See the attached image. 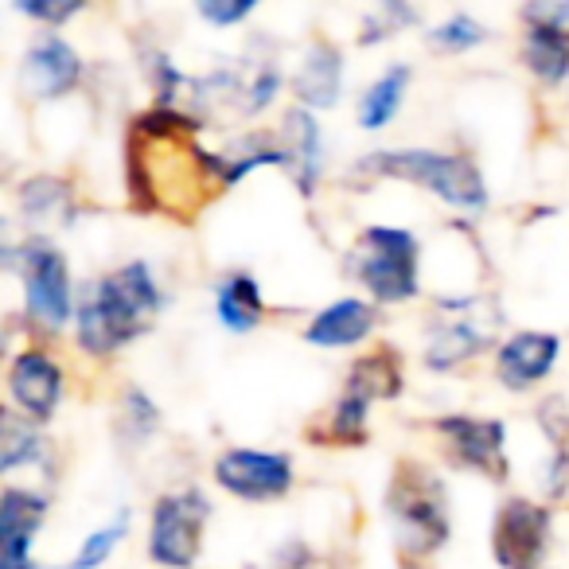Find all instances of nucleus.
Segmentation results:
<instances>
[{
	"instance_id": "1",
	"label": "nucleus",
	"mask_w": 569,
	"mask_h": 569,
	"mask_svg": "<svg viewBox=\"0 0 569 569\" xmlns=\"http://www.w3.org/2000/svg\"><path fill=\"white\" fill-rule=\"evenodd\" d=\"M160 305H164V297H160L152 269L144 261L121 266L118 273L90 284L87 297L74 309L79 343L87 351H94V356H110V351L133 343L141 332H149Z\"/></svg>"
},
{
	"instance_id": "2",
	"label": "nucleus",
	"mask_w": 569,
	"mask_h": 569,
	"mask_svg": "<svg viewBox=\"0 0 569 569\" xmlns=\"http://www.w3.org/2000/svg\"><path fill=\"white\" fill-rule=\"evenodd\" d=\"M363 168L379 176H398V180H413L426 191L441 196L445 203L460 207V211H480L488 203V188H483L480 168L468 157H452V152L433 149H398V152H371Z\"/></svg>"
},
{
	"instance_id": "3",
	"label": "nucleus",
	"mask_w": 569,
	"mask_h": 569,
	"mask_svg": "<svg viewBox=\"0 0 569 569\" xmlns=\"http://www.w3.org/2000/svg\"><path fill=\"white\" fill-rule=\"evenodd\" d=\"M390 515H395L398 542L406 553L421 558L445 546L449 538V515H445V491L441 480L429 476L421 465H402L390 488Z\"/></svg>"
},
{
	"instance_id": "4",
	"label": "nucleus",
	"mask_w": 569,
	"mask_h": 569,
	"mask_svg": "<svg viewBox=\"0 0 569 569\" xmlns=\"http://www.w3.org/2000/svg\"><path fill=\"white\" fill-rule=\"evenodd\" d=\"M356 273L379 301L418 297V238L398 227H371L356 250Z\"/></svg>"
},
{
	"instance_id": "5",
	"label": "nucleus",
	"mask_w": 569,
	"mask_h": 569,
	"mask_svg": "<svg viewBox=\"0 0 569 569\" xmlns=\"http://www.w3.org/2000/svg\"><path fill=\"white\" fill-rule=\"evenodd\" d=\"M207 515H211V503L199 491L160 496L149 522V558L164 569H191L199 558V542H203Z\"/></svg>"
},
{
	"instance_id": "6",
	"label": "nucleus",
	"mask_w": 569,
	"mask_h": 569,
	"mask_svg": "<svg viewBox=\"0 0 569 569\" xmlns=\"http://www.w3.org/2000/svg\"><path fill=\"white\" fill-rule=\"evenodd\" d=\"M20 273H24V293H28V312L36 320H43L48 328H63L71 320V269L67 258L43 238L20 250Z\"/></svg>"
},
{
	"instance_id": "7",
	"label": "nucleus",
	"mask_w": 569,
	"mask_h": 569,
	"mask_svg": "<svg viewBox=\"0 0 569 569\" xmlns=\"http://www.w3.org/2000/svg\"><path fill=\"white\" fill-rule=\"evenodd\" d=\"M214 480L230 496L250 499V503H269L293 488V460L284 452L261 449H230L214 460Z\"/></svg>"
},
{
	"instance_id": "8",
	"label": "nucleus",
	"mask_w": 569,
	"mask_h": 569,
	"mask_svg": "<svg viewBox=\"0 0 569 569\" xmlns=\"http://www.w3.org/2000/svg\"><path fill=\"white\" fill-rule=\"evenodd\" d=\"M550 542V515L546 507L515 496L496 511L491 527V550L503 569H535Z\"/></svg>"
},
{
	"instance_id": "9",
	"label": "nucleus",
	"mask_w": 569,
	"mask_h": 569,
	"mask_svg": "<svg viewBox=\"0 0 569 569\" xmlns=\"http://www.w3.org/2000/svg\"><path fill=\"white\" fill-rule=\"evenodd\" d=\"M9 395L12 402L20 406L28 421H43L56 413L59 395H63V371L51 356L43 351H20L12 359V371H9Z\"/></svg>"
},
{
	"instance_id": "10",
	"label": "nucleus",
	"mask_w": 569,
	"mask_h": 569,
	"mask_svg": "<svg viewBox=\"0 0 569 569\" xmlns=\"http://www.w3.org/2000/svg\"><path fill=\"white\" fill-rule=\"evenodd\" d=\"M43 511H48V503L32 491H4V499H0V569H36L32 542Z\"/></svg>"
},
{
	"instance_id": "11",
	"label": "nucleus",
	"mask_w": 569,
	"mask_h": 569,
	"mask_svg": "<svg viewBox=\"0 0 569 569\" xmlns=\"http://www.w3.org/2000/svg\"><path fill=\"white\" fill-rule=\"evenodd\" d=\"M437 429L445 433L449 449L457 452L460 465H472L476 472H488V476H503L507 460H503V421H483V418H441Z\"/></svg>"
},
{
	"instance_id": "12",
	"label": "nucleus",
	"mask_w": 569,
	"mask_h": 569,
	"mask_svg": "<svg viewBox=\"0 0 569 569\" xmlns=\"http://www.w3.org/2000/svg\"><path fill=\"white\" fill-rule=\"evenodd\" d=\"M558 336L550 332H519L499 348L496 375L503 387L511 390H530L550 375L553 359H558Z\"/></svg>"
},
{
	"instance_id": "13",
	"label": "nucleus",
	"mask_w": 569,
	"mask_h": 569,
	"mask_svg": "<svg viewBox=\"0 0 569 569\" xmlns=\"http://www.w3.org/2000/svg\"><path fill=\"white\" fill-rule=\"evenodd\" d=\"M82 79V63L74 56V48L59 36H48L40 40L32 51H28L24 63V87L32 90L36 98H63L79 87Z\"/></svg>"
},
{
	"instance_id": "14",
	"label": "nucleus",
	"mask_w": 569,
	"mask_h": 569,
	"mask_svg": "<svg viewBox=\"0 0 569 569\" xmlns=\"http://www.w3.org/2000/svg\"><path fill=\"white\" fill-rule=\"evenodd\" d=\"M375 328V309L367 301H336L325 312H317L309 328H305V340L317 343V348H351V343L367 340Z\"/></svg>"
},
{
	"instance_id": "15",
	"label": "nucleus",
	"mask_w": 569,
	"mask_h": 569,
	"mask_svg": "<svg viewBox=\"0 0 569 569\" xmlns=\"http://www.w3.org/2000/svg\"><path fill=\"white\" fill-rule=\"evenodd\" d=\"M340 82H343V56L332 43H312V51L305 56V67L297 74V98H301L305 110H328L340 98Z\"/></svg>"
},
{
	"instance_id": "16",
	"label": "nucleus",
	"mask_w": 569,
	"mask_h": 569,
	"mask_svg": "<svg viewBox=\"0 0 569 569\" xmlns=\"http://www.w3.org/2000/svg\"><path fill=\"white\" fill-rule=\"evenodd\" d=\"M214 312L230 332H250L261 325V289L250 273H230L222 277L219 297H214Z\"/></svg>"
},
{
	"instance_id": "17",
	"label": "nucleus",
	"mask_w": 569,
	"mask_h": 569,
	"mask_svg": "<svg viewBox=\"0 0 569 569\" xmlns=\"http://www.w3.org/2000/svg\"><path fill=\"white\" fill-rule=\"evenodd\" d=\"M284 137H289V160H293V172L301 191H312L320 168V129L312 121L309 110H289L284 118Z\"/></svg>"
},
{
	"instance_id": "18",
	"label": "nucleus",
	"mask_w": 569,
	"mask_h": 569,
	"mask_svg": "<svg viewBox=\"0 0 569 569\" xmlns=\"http://www.w3.org/2000/svg\"><path fill=\"white\" fill-rule=\"evenodd\" d=\"M483 348H488V336H483L476 325H468V320H457V325L437 328V336L429 340L426 363L433 367V371H449V367L480 356Z\"/></svg>"
},
{
	"instance_id": "19",
	"label": "nucleus",
	"mask_w": 569,
	"mask_h": 569,
	"mask_svg": "<svg viewBox=\"0 0 569 569\" xmlns=\"http://www.w3.org/2000/svg\"><path fill=\"white\" fill-rule=\"evenodd\" d=\"M406 90H410V67H390L379 82L363 94L359 102V126L363 129H382L406 102Z\"/></svg>"
},
{
	"instance_id": "20",
	"label": "nucleus",
	"mask_w": 569,
	"mask_h": 569,
	"mask_svg": "<svg viewBox=\"0 0 569 569\" xmlns=\"http://www.w3.org/2000/svg\"><path fill=\"white\" fill-rule=\"evenodd\" d=\"M398 390H402V371L390 351H375L351 367V395H363L371 402V398H395Z\"/></svg>"
},
{
	"instance_id": "21",
	"label": "nucleus",
	"mask_w": 569,
	"mask_h": 569,
	"mask_svg": "<svg viewBox=\"0 0 569 569\" xmlns=\"http://www.w3.org/2000/svg\"><path fill=\"white\" fill-rule=\"evenodd\" d=\"M527 67L542 82H561L569 74V40L546 28H530L527 32Z\"/></svg>"
},
{
	"instance_id": "22",
	"label": "nucleus",
	"mask_w": 569,
	"mask_h": 569,
	"mask_svg": "<svg viewBox=\"0 0 569 569\" xmlns=\"http://www.w3.org/2000/svg\"><path fill=\"white\" fill-rule=\"evenodd\" d=\"M40 433L32 429V421H20V418H4V437H0V468L12 472V468L28 465V460L40 457Z\"/></svg>"
},
{
	"instance_id": "23",
	"label": "nucleus",
	"mask_w": 569,
	"mask_h": 569,
	"mask_svg": "<svg viewBox=\"0 0 569 569\" xmlns=\"http://www.w3.org/2000/svg\"><path fill=\"white\" fill-rule=\"evenodd\" d=\"M20 203H24V211L32 214V219H48L51 211L63 214L67 207V183L59 180H28L24 191H20Z\"/></svg>"
},
{
	"instance_id": "24",
	"label": "nucleus",
	"mask_w": 569,
	"mask_h": 569,
	"mask_svg": "<svg viewBox=\"0 0 569 569\" xmlns=\"http://www.w3.org/2000/svg\"><path fill=\"white\" fill-rule=\"evenodd\" d=\"M126 527H129V519H118V522H110V527L94 530V535L82 542V550L74 553V561L67 569H98L113 553V546L126 538Z\"/></svg>"
},
{
	"instance_id": "25",
	"label": "nucleus",
	"mask_w": 569,
	"mask_h": 569,
	"mask_svg": "<svg viewBox=\"0 0 569 569\" xmlns=\"http://www.w3.org/2000/svg\"><path fill=\"white\" fill-rule=\"evenodd\" d=\"M367 410H371V402L363 395H351L348 390L332 410V437H340V441H363Z\"/></svg>"
},
{
	"instance_id": "26",
	"label": "nucleus",
	"mask_w": 569,
	"mask_h": 569,
	"mask_svg": "<svg viewBox=\"0 0 569 569\" xmlns=\"http://www.w3.org/2000/svg\"><path fill=\"white\" fill-rule=\"evenodd\" d=\"M480 40H483V28L476 24L472 17H452V20H445L441 28L429 32V43H433V48H445V51H468Z\"/></svg>"
},
{
	"instance_id": "27",
	"label": "nucleus",
	"mask_w": 569,
	"mask_h": 569,
	"mask_svg": "<svg viewBox=\"0 0 569 569\" xmlns=\"http://www.w3.org/2000/svg\"><path fill=\"white\" fill-rule=\"evenodd\" d=\"M522 20L530 28H546V32H558L569 40V0H553V4H530L522 9Z\"/></svg>"
},
{
	"instance_id": "28",
	"label": "nucleus",
	"mask_w": 569,
	"mask_h": 569,
	"mask_svg": "<svg viewBox=\"0 0 569 569\" xmlns=\"http://www.w3.org/2000/svg\"><path fill=\"white\" fill-rule=\"evenodd\" d=\"M281 82H284L281 71H273V67H261V71L253 74L250 90H246V110H250V113L266 110V106L281 94Z\"/></svg>"
},
{
	"instance_id": "29",
	"label": "nucleus",
	"mask_w": 569,
	"mask_h": 569,
	"mask_svg": "<svg viewBox=\"0 0 569 569\" xmlns=\"http://www.w3.org/2000/svg\"><path fill=\"white\" fill-rule=\"evenodd\" d=\"M126 418L133 421V433H137V441H144V437L152 433V429H157V421H160V410L157 406L149 402V398L141 395V390H129L126 395Z\"/></svg>"
},
{
	"instance_id": "30",
	"label": "nucleus",
	"mask_w": 569,
	"mask_h": 569,
	"mask_svg": "<svg viewBox=\"0 0 569 569\" xmlns=\"http://www.w3.org/2000/svg\"><path fill=\"white\" fill-rule=\"evenodd\" d=\"M253 12V0H238V4H199V17L211 24H238L242 17Z\"/></svg>"
},
{
	"instance_id": "31",
	"label": "nucleus",
	"mask_w": 569,
	"mask_h": 569,
	"mask_svg": "<svg viewBox=\"0 0 569 569\" xmlns=\"http://www.w3.org/2000/svg\"><path fill=\"white\" fill-rule=\"evenodd\" d=\"M17 9L28 12L32 20H51V24H63V20H71L82 4H40V0H32V4H17Z\"/></svg>"
}]
</instances>
